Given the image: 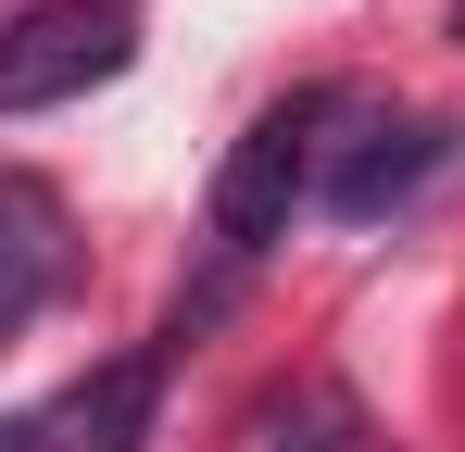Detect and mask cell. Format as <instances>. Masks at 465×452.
<instances>
[{
	"mask_svg": "<svg viewBox=\"0 0 465 452\" xmlns=\"http://www.w3.org/2000/svg\"><path fill=\"white\" fill-rule=\"evenodd\" d=\"M126 64H139L126 0H25L0 25V113H64L88 88H114Z\"/></svg>",
	"mask_w": 465,
	"mask_h": 452,
	"instance_id": "cell-1",
	"label": "cell"
},
{
	"mask_svg": "<svg viewBox=\"0 0 465 452\" xmlns=\"http://www.w3.org/2000/svg\"><path fill=\"white\" fill-rule=\"evenodd\" d=\"M340 113V88H302V101H277V113H252V139L214 163V239L227 251H277L290 214H302L314 189V126Z\"/></svg>",
	"mask_w": 465,
	"mask_h": 452,
	"instance_id": "cell-2",
	"label": "cell"
},
{
	"mask_svg": "<svg viewBox=\"0 0 465 452\" xmlns=\"http://www.w3.org/2000/svg\"><path fill=\"white\" fill-rule=\"evenodd\" d=\"M440 163H453V126H440V113H378L365 139L314 176V201H327L340 226H378V214H402V201H415Z\"/></svg>",
	"mask_w": 465,
	"mask_h": 452,
	"instance_id": "cell-3",
	"label": "cell"
},
{
	"mask_svg": "<svg viewBox=\"0 0 465 452\" xmlns=\"http://www.w3.org/2000/svg\"><path fill=\"white\" fill-rule=\"evenodd\" d=\"M76 277V239H64V201L38 176H0V339H25Z\"/></svg>",
	"mask_w": 465,
	"mask_h": 452,
	"instance_id": "cell-4",
	"label": "cell"
},
{
	"mask_svg": "<svg viewBox=\"0 0 465 452\" xmlns=\"http://www.w3.org/2000/svg\"><path fill=\"white\" fill-rule=\"evenodd\" d=\"M152 415H163V352H114L38 415V452H139Z\"/></svg>",
	"mask_w": 465,
	"mask_h": 452,
	"instance_id": "cell-5",
	"label": "cell"
},
{
	"mask_svg": "<svg viewBox=\"0 0 465 452\" xmlns=\"http://www.w3.org/2000/svg\"><path fill=\"white\" fill-rule=\"evenodd\" d=\"M264 452H352V402H340V389H314L302 415H277V427H264Z\"/></svg>",
	"mask_w": 465,
	"mask_h": 452,
	"instance_id": "cell-6",
	"label": "cell"
},
{
	"mask_svg": "<svg viewBox=\"0 0 465 452\" xmlns=\"http://www.w3.org/2000/svg\"><path fill=\"white\" fill-rule=\"evenodd\" d=\"M0 452H38V415H13V427H0Z\"/></svg>",
	"mask_w": 465,
	"mask_h": 452,
	"instance_id": "cell-7",
	"label": "cell"
},
{
	"mask_svg": "<svg viewBox=\"0 0 465 452\" xmlns=\"http://www.w3.org/2000/svg\"><path fill=\"white\" fill-rule=\"evenodd\" d=\"M453 38H465V0H453Z\"/></svg>",
	"mask_w": 465,
	"mask_h": 452,
	"instance_id": "cell-8",
	"label": "cell"
}]
</instances>
